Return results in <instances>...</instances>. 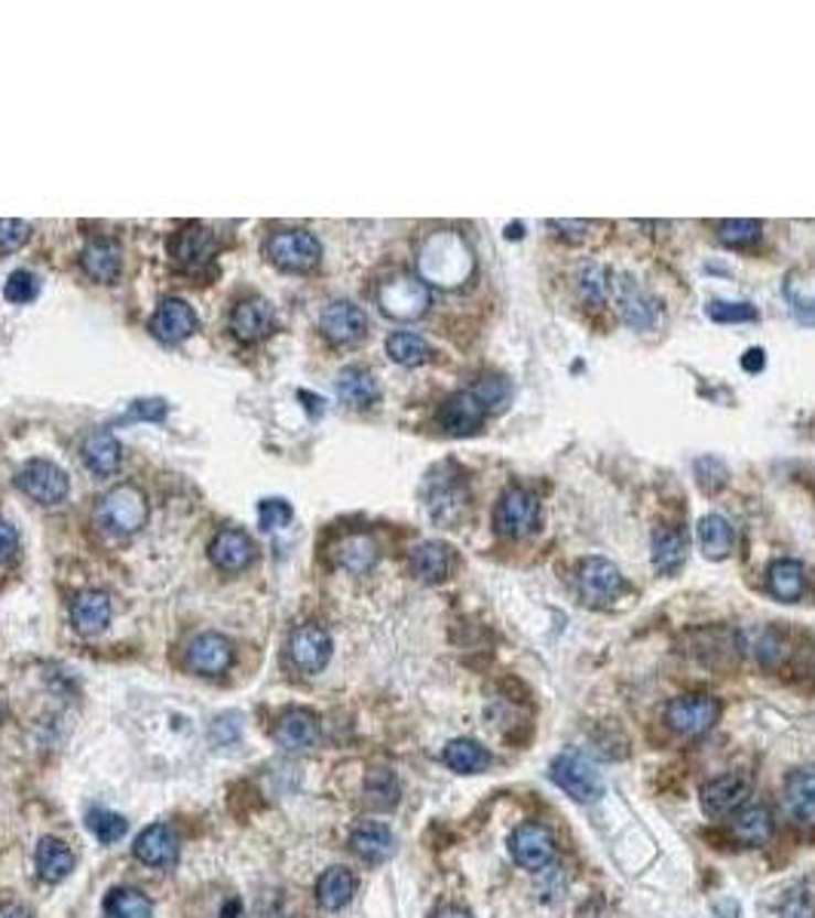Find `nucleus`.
Masks as SVG:
<instances>
[{"instance_id":"obj_29","label":"nucleus","mask_w":815,"mask_h":918,"mask_svg":"<svg viewBox=\"0 0 815 918\" xmlns=\"http://www.w3.org/2000/svg\"><path fill=\"white\" fill-rule=\"evenodd\" d=\"M334 392H337V398L344 401L346 408H356V411H362V408H372L374 401H377V396H380V389H377V380H374L372 370L365 368H344L341 374H337V380H334Z\"/></svg>"},{"instance_id":"obj_31","label":"nucleus","mask_w":815,"mask_h":918,"mask_svg":"<svg viewBox=\"0 0 815 918\" xmlns=\"http://www.w3.org/2000/svg\"><path fill=\"white\" fill-rule=\"evenodd\" d=\"M650 551H653V566L665 576H675L687 561V539L675 527H656L650 536Z\"/></svg>"},{"instance_id":"obj_12","label":"nucleus","mask_w":815,"mask_h":918,"mask_svg":"<svg viewBox=\"0 0 815 918\" xmlns=\"http://www.w3.org/2000/svg\"><path fill=\"white\" fill-rule=\"evenodd\" d=\"M613 294H616V310L620 318L635 331H650L659 322V303L650 298L647 291L637 285L632 276H616L613 279Z\"/></svg>"},{"instance_id":"obj_54","label":"nucleus","mask_w":815,"mask_h":918,"mask_svg":"<svg viewBox=\"0 0 815 918\" xmlns=\"http://www.w3.org/2000/svg\"><path fill=\"white\" fill-rule=\"evenodd\" d=\"M19 549V533H15L13 523L0 521V563H7Z\"/></svg>"},{"instance_id":"obj_4","label":"nucleus","mask_w":815,"mask_h":918,"mask_svg":"<svg viewBox=\"0 0 815 918\" xmlns=\"http://www.w3.org/2000/svg\"><path fill=\"white\" fill-rule=\"evenodd\" d=\"M429 301H432V298H429V285L420 276L396 273L377 285V303H380V310H384L389 318H399V322L420 318V315L429 310Z\"/></svg>"},{"instance_id":"obj_35","label":"nucleus","mask_w":815,"mask_h":918,"mask_svg":"<svg viewBox=\"0 0 815 918\" xmlns=\"http://www.w3.org/2000/svg\"><path fill=\"white\" fill-rule=\"evenodd\" d=\"M444 766L451 771H460V775H479L484 768L491 766V754L484 750L479 741L472 738H454L448 747L442 750Z\"/></svg>"},{"instance_id":"obj_46","label":"nucleus","mask_w":815,"mask_h":918,"mask_svg":"<svg viewBox=\"0 0 815 918\" xmlns=\"http://www.w3.org/2000/svg\"><path fill=\"white\" fill-rule=\"evenodd\" d=\"M708 318L718 325H742V322H758V310L751 303L739 301H711L708 303Z\"/></svg>"},{"instance_id":"obj_45","label":"nucleus","mask_w":815,"mask_h":918,"mask_svg":"<svg viewBox=\"0 0 815 918\" xmlns=\"http://www.w3.org/2000/svg\"><path fill=\"white\" fill-rule=\"evenodd\" d=\"M86 827H89V833H93L101 845H114V842H120V839L126 836V821L120 814H114V811H89Z\"/></svg>"},{"instance_id":"obj_14","label":"nucleus","mask_w":815,"mask_h":918,"mask_svg":"<svg viewBox=\"0 0 815 918\" xmlns=\"http://www.w3.org/2000/svg\"><path fill=\"white\" fill-rule=\"evenodd\" d=\"M319 328L322 334L329 337L337 346H346V343H356L365 337L368 331V315L362 306H356L353 301H332L322 315H319Z\"/></svg>"},{"instance_id":"obj_8","label":"nucleus","mask_w":815,"mask_h":918,"mask_svg":"<svg viewBox=\"0 0 815 918\" xmlns=\"http://www.w3.org/2000/svg\"><path fill=\"white\" fill-rule=\"evenodd\" d=\"M19 490L41 503V506H58L68 496V475L65 468H58L53 460H29L22 472L15 475Z\"/></svg>"},{"instance_id":"obj_42","label":"nucleus","mask_w":815,"mask_h":918,"mask_svg":"<svg viewBox=\"0 0 815 918\" xmlns=\"http://www.w3.org/2000/svg\"><path fill=\"white\" fill-rule=\"evenodd\" d=\"M760 236H763V224L754 218H732L718 224V239L727 248L754 246L760 242Z\"/></svg>"},{"instance_id":"obj_15","label":"nucleus","mask_w":815,"mask_h":918,"mask_svg":"<svg viewBox=\"0 0 815 918\" xmlns=\"http://www.w3.org/2000/svg\"><path fill=\"white\" fill-rule=\"evenodd\" d=\"M215 248H218L215 236L208 234L206 227L191 224V227H184V230L172 236V261L184 273H200V270H206L208 263H212Z\"/></svg>"},{"instance_id":"obj_60","label":"nucleus","mask_w":815,"mask_h":918,"mask_svg":"<svg viewBox=\"0 0 815 918\" xmlns=\"http://www.w3.org/2000/svg\"><path fill=\"white\" fill-rule=\"evenodd\" d=\"M439 918H472L470 912H463V909H444V912H439Z\"/></svg>"},{"instance_id":"obj_13","label":"nucleus","mask_w":815,"mask_h":918,"mask_svg":"<svg viewBox=\"0 0 815 918\" xmlns=\"http://www.w3.org/2000/svg\"><path fill=\"white\" fill-rule=\"evenodd\" d=\"M487 408L482 404V398L475 396L472 389H460L454 396H448L439 408V425L448 435H475L487 420Z\"/></svg>"},{"instance_id":"obj_10","label":"nucleus","mask_w":815,"mask_h":918,"mask_svg":"<svg viewBox=\"0 0 815 918\" xmlns=\"http://www.w3.org/2000/svg\"><path fill=\"white\" fill-rule=\"evenodd\" d=\"M332 637L329 630L319 625H301L291 630L289 637V665L304 677L319 673L329 661H332Z\"/></svg>"},{"instance_id":"obj_59","label":"nucleus","mask_w":815,"mask_h":918,"mask_svg":"<svg viewBox=\"0 0 815 918\" xmlns=\"http://www.w3.org/2000/svg\"><path fill=\"white\" fill-rule=\"evenodd\" d=\"M506 236H510V239H518V236H525V224H510V227H506Z\"/></svg>"},{"instance_id":"obj_27","label":"nucleus","mask_w":815,"mask_h":918,"mask_svg":"<svg viewBox=\"0 0 815 918\" xmlns=\"http://www.w3.org/2000/svg\"><path fill=\"white\" fill-rule=\"evenodd\" d=\"M81 267L96 282H114L124 270V248L114 239H93L81 255Z\"/></svg>"},{"instance_id":"obj_51","label":"nucleus","mask_w":815,"mask_h":918,"mask_svg":"<svg viewBox=\"0 0 815 918\" xmlns=\"http://www.w3.org/2000/svg\"><path fill=\"white\" fill-rule=\"evenodd\" d=\"M169 404L160 401V398H148V401H132L129 408V420H151V423H160L167 417Z\"/></svg>"},{"instance_id":"obj_37","label":"nucleus","mask_w":815,"mask_h":918,"mask_svg":"<svg viewBox=\"0 0 815 918\" xmlns=\"http://www.w3.org/2000/svg\"><path fill=\"white\" fill-rule=\"evenodd\" d=\"M732 833L746 845H766L773 836V818L763 806H746L732 821Z\"/></svg>"},{"instance_id":"obj_7","label":"nucleus","mask_w":815,"mask_h":918,"mask_svg":"<svg viewBox=\"0 0 815 918\" xmlns=\"http://www.w3.org/2000/svg\"><path fill=\"white\" fill-rule=\"evenodd\" d=\"M267 258L286 273H310L322 261V246L310 230H279L267 239Z\"/></svg>"},{"instance_id":"obj_52","label":"nucleus","mask_w":815,"mask_h":918,"mask_svg":"<svg viewBox=\"0 0 815 918\" xmlns=\"http://www.w3.org/2000/svg\"><path fill=\"white\" fill-rule=\"evenodd\" d=\"M787 294V303H791V315L801 322V325H809V328H815V298H803V294H797V291L785 289Z\"/></svg>"},{"instance_id":"obj_2","label":"nucleus","mask_w":815,"mask_h":918,"mask_svg":"<svg viewBox=\"0 0 815 918\" xmlns=\"http://www.w3.org/2000/svg\"><path fill=\"white\" fill-rule=\"evenodd\" d=\"M96 521L111 536L139 533L148 521V496L136 484H120L98 499Z\"/></svg>"},{"instance_id":"obj_26","label":"nucleus","mask_w":815,"mask_h":918,"mask_svg":"<svg viewBox=\"0 0 815 918\" xmlns=\"http://www.w3.org/2000/svg\"><path fill=\"white\" fill-rule=\"evenodd\" d=\"M350 849H353V854L362 857L365 864H384L389 854H393V849H396V839L389 833L387 823L365 821L353 830Z\"/></svg>"},{"instance_id":"obj_24","label":"nucleus","mask_w":815,"mask_h":918,"mask_svg":"<svg viewBox=\"0 0 815 918\" xmlns=\"http://www.w3.org/2000/svg\"><path fill=\"white\" fill-rule=\"evenodd\" d=\"M408 566H411V573H415L420 582H429V585L444 582V579L451 576V570H454V549L444 546V542H436V539L420 542V546H415V551H411Z\"/></svg>"},{"instance_id":"obj_21","label":"nucleus","mask_w":815,"mask_h":918,"mask_svg":"<svg viewBox=\"0 0 815 918\" xmlns=\"http://www.w3.org/2000/svg\"><path fill=\"white\" fill-rule=\"evenodd\" d=\"M179 836H175V830L167 827V823H153V827H148V830L136 839V845H132V851H136V857H139L141 864L153 866V870H167V866L175 864V861H179Z\"/></svg>"},{"instance_id":"obj_56","label":"nucleus","mask_w":815,"mask_h":918,"mask_svg":"<svg viewBox=\"0 0 815 918\" xmlns=\"http://www.w3.org/2000/svg\"><path fill=\"white\" fill-rule=\"evenodd\" d=\"M555 230H565L567 236H582L589 230V220H553Z\"/></svg>"},{"instance_id":"obj_48","label":"nucleus","mask_w":815,"mask_h":918,"mask_svg":"<svg viewBox=\"0 0 815 918\" xmlns=\"http://www.w3.org/2000/svg\"><path fill=\"white\" fill-rule=\"evenodd\" d=\"M37 291H41V282H37V276L29 273V270H15V273L7 279V285H3V294H7V301L10 303H31L37 298Z\"/></svg>"},{"instance_id":"obj_23","label":"nucleus","mask_w":815,"mask_h":918,"mask_svg":"<svg viewBox=\"0 0 815 918\" xmlns=\"http://www.w3.org/2000/svg\"><path fill=\"white\" fill-rule=\"evenodd\" d=\"M208 558L224 573H239L255 561V542L243 530H222L208 546Z\"/></svg>"},{"instance_id":"obj_50","label":"nucleus","mask_w":815,"mask_h":918,"mask_svg":"<svg viewBox=\"0 0 815 918\" xmlns=\"http://www.w3.org/2000/svg\"><path fill=\"white\" fill-rule=\"evenodd\" d=\"M258 518H261L264 530H282L291 523V506L286 499H264Z\"/></svg>"},{"instance_id":"obj_58","label":"nucleus","mask_w":815,"mask_h":918,"mask_svg":"<svg viewBox=\"0 0 815 918\" xmlns=\"http://www.w3.org/2000/svg\"><path fill=\"white\" fill-rule=\"evenodd\" d=\"M239 916H243V904H239V900H230V904L224 906L222 918H239Z\"/></svg>"},{"instance_id":"obj_1","label":"nucleus","mask_w":815,"mask_h":918,"mask_svg":"<svg viewBox=\"0 0 815 918\" xmlns=\"http://www.w3.org/2000/svg\"><path fill=\"white\" fill-rule=\"evenodd\" d=\"M420 279L432 285L454 289L460 282H467L472 273V251L467 239L454 230L429 236L420 248Z\"/></svg>"},{"instance_id":"obj_11","label":"nucleus","mask_w":815,"mask_h":918,"mask_svg":"<svg viewBox=\"0 0 815 918\" xmlns=\"http://www.w3.org/2000/svg\"><path fill=\"white\" fill-rule=\"evenodd\" d=\"M577 585L586 604L608 606L622 594L620 566L608 558H586L577 570Z\"/></svg>"},{"instance_id":"obj_19","label":"nucleus","mask_w":815,"mask_h":918,"mask_svg":"<svg viewBox=\"0 0 815 918\" xmlns=\"http://www.w3.org/2000/svg\"><path fill=\"white\" fill-rule=\"evenodd\" d=\"M196 328H200V318H196L194 306L181 301V298H167L157 306V313L151 318L153 337L163 343L187 341Z\"/></svg>"},{"instance_id":"obj_28","label":"nucleus","mask_w":815,"mask_h":918,"mask_svg":"<svg viewBox=\"0 0 815 918\" xmlns=\"http://www.w3.org/2000/svg\"><path fill=\"white\" fill-rule=\"evenodd\" d=\"M785 809L794 821L815 823V766L797 768L785 784Z\"/></svg>"},{"instance_id":"obj_16","label":"nucleus","mask_w":815,"mask_h":918,"mask_svg":"<svg viewBox=\"0 0 815 918\" xmlns=\"http://www.w3.org/2000/svg\"><path fill=\"white\" fill-rule=\"evenodd\" d=\"M512 857L525 870H546L555 861V839L539 823H522L510 839Z\"/></svg>"},{"instance_id":"obj_9","label":"nucleus","mask_w":815,"mask_h":918,"mask_svg":"<svg viewBox=\"0 0 815 918\" xmlns=\"http://www.w3.org/2000/svg\"><path fill=\"white\" fill-rule=\"evenodd\" d=\"M718 701L711 695H680L665 708V723L684 738H699L718 723Z\"/></svg>"},{"instance_id":"obj_57","label":"nucleus","mask_w":815,"mask_h":918,"mask_svg":"<svg viewBox=\"0 0 815 918\" xmlns=\"http://www.w3.org/2000/svg\"><path fill=\"white\" fill-rule=\"evenodd\" d=\"M0 918H31V912L25 909V906L7 904V906H0Z\"/></svg>"},{"instance_id":"obj_40","label":"nucleus","mask_w":815,"mask_h":918,"mask_svg":"<svg viewBox=\"0 0 815 918\" xmlns=\"http://www.w3.org/2000/svg\"><path fill=\"white\" fill-rule=\"evenodd\" d=\"M399 793L401 787L389 768H372V771L365 775V802H368L372 809H393V806L399 802Z\"/></svg>"},{"instance_id":"obj_34","label":"nucleus","mask_w":815,"mask_h":918,"mask_svg":"<svg viewBox=\"0 0 815 918\" xmlns=\"http://www.w3.org/2000/svg\"><path fill=\"white\" fill-rule=\"evenodd\" d=\"M34 861H37V873H41L43 882H62V878H68L71 870H74V854H71L68 845L56 836L41 839Z\"/></svg>"},{"instance_id":"obj_38","label":"nucleus","mask_w":815,"mask_h":918,"mask_svg":"<svg viewBox=\"0 0 815 918\" xmlns=\"http://www.w3.org/2000/svg\"><path fill=\"white\" fill-rule=\"evenodd\" d=\"M387 356L396 361V365H405V368H417V365H423L429 356H432V349H429V343L420 337V334H415V331H393L387 337Z\"/></svg>"},{"instance_id":"obj_41","label":"nucleus","mask_w":815,"mask_h":918,"mask_svg":"<svg viewBox=\"0 0 815 918\" xmlns=\"http://www.w3.org/2000/svg\"><path fill=\"white\" fill-rule=\"evenodd\" d=\"M151 900L139 888H114L105 897V918H151Z\"/></svg>"},{"instance_id":"obj_53","label":"nucleus","mask_w":815,"mask_h":918,"mask_svg":"<svg viewBox=\"0 0 815 918\" xmlns=\"http://www.w3.org/2000/svg\"><path fill=\"white\" fill-rule=\"evenodd\" d=\"M779 918H815V909L813 904H809V897L803 892L791 894L785 900V906H782V912H779Z\"/></svg>"},{"instance_id":"obj_47","label":"nucleus","mask_w":815,"mask_h":918,"mask_svg":"<svg viewBox=\"0 0 815 918\" xmlns=\"http://www.w3.org/2000/svg\"><path fill=\"white\" fill-rule=\"evenodd\" d=\"M470 389L482 398V404L491 413L503 411L512 401V386L510 380H503V377H482V380L475 386H470Z\"/></svg>"},{"instance_id":"obj_22","label":"nucleus","mask_w":815,"mask_h":918,"mask_svg":"<svg viewBox=\"0 0 815 918\" xmlns=\"http://www.w3.org/2000/svg\"><path fill=\"white\" fill-rule=\"evenodd\" d=\"M274 738H277L279 747H286V750H291V754H301V750L317 747V741H319L317 713L304 711V708L286 711L282 716H279L277 728H274Z\"/></svg>"},{"instance_id":"obj_30","label":"nucleus","mask_w":815,"mask_h":918,"mask_svg":"<svg viewBox=\"0 0 815 918\" xmlns=\"http://www.w3.org/2000/svg\"><path fill=\"white\" fill-rule=\"evenodd\" d=\"M81 456H84V466L93 472V475H114L120 468V460H124V447L120 441L114 439L111 432H89L84 439V447H81Z\"/></svg>"},{"instance_id":"obj_5","label":"nucleus","mask_w":815,"mask_h":918,"mask_svg":"<svg viewBox=\"0 0 815 918\" xmlns=\"http://www.w3.org/2000/svg\"><path fill=\"white\" fill-rule=\"evenodd\" d=\"M494 530L506 539H525L539 530V499L525 487H506L494 508Z\"/></svg>"},{"instance_id":"obj_25","label":"nucleus","mask_w":815,"mask_h":918,"mask_svg":"<svg viewBox=\"0 0 815 918\" xmlns=\"http://www.w3.org/2000/svg\"><path fill=\"white\" fill-rule=\"evenodd\" d=\"M71 618L84 637H96L111 622V597L105 591H81L71 604Z\"/></svg>"},{"instance_id":"obj_17","label":"nucleus","mask_w":815,"mask_h":918,"mask_svg":"<svg viewBox=\"0 0 815 918\" xmlns=\"http://www.w3.org/2000/svg\"><path fill=\"white\" fill-rule=\"evenodd\" d=\"M751 793V781H748L742 771H727L720 778H711L699 790V799H703L705 814L711 818H720V814H730V811L742 809V802Z\"/></svg>"},{"instance_id":"obj_43","label":"nucleus","mask_w":815,"mask_h":918,"mask_svg":"<svg viewBox=\"0 0 815 918\" xmlns=\"http://www.w3.org/2000/svg\"><path fill=\"white\" fill-rule=\"evenodd\" d=\"M577 289H580V298L589 303V306H604V301L610 298V289H613V282H610V273L601 263H589V267H582Z\"/></svg>"},{"instance_id":"obj_36","label":"nucleus","mask_w":815,"mask_h":918,"mask_svg":"<svg viewBox=\"0 0 815 918\" xmlns=\"http://www.w3.org/2000/svg\"><path fill=\"white\" fill-rule=\"evenodd\" d=\"M377 558H380L377 542L365 533L346 536V539H341V546H337V563L344 566L346 573H356V576L368 573L374 563H377Z\"/></svg>"},{"instance_id":"obj_55","label":"nucleus","mask_w":815,"mask_h":918,"mask_svg":"<svg viewBox=\"0 0 815 918\" xmlns=\"http://www.w3.org/2000/svg\"><path fill=\"white\" fill-rule=\"evenodd\" d=\"M739 365H742V370H748V374H760V370L766 368V353H763L760 346H751L748 353H742Z\"/></svg>"},{"instance_id":"obj_18","label":"nucleus","mask_w":815,"mask_h":918,"mask_svg":"<svg viewBox=\"0 0 815 918\" xmlns=\"http://www.w3.org/2000/svg\"><path fill=\"white\" fill-rule=\"evenodd\" d=\"M277 328V313L267 298H246L234 306L230 313V331L243 343H258L270 337Z\"/></svg>"},{"instance_id":"obj_44","label":"nucleus","mask_w":815,"mask_h":918,"mask_svg":"<svg viewBox=\"0 0 815 918\" xmlns=\"http://www.w3.org/2000/svg\"><path fill=\"white\" fill-rule=\"evenodd\" d=\"M693 468H696V480H699V487H703L705 494H718L720 487L730 480V468H727V463H723L720 456H715V453L699 456V460L693 463Z\"/></svg>"},{"instance_id":"obj_39","label":"nucleus","mask_w":815,"mask_h":918,"mask_svg":"<svg viewBox=\"0 0 815 918\" xmlns=\"http://www.w3.org/2000/svg\"><path fill=\"white\" fill-rule=\"evenodd\" d=\"M732 523L723 518V515H705L699 521V542H703L705 558L711 561H720L727 558L732 551Z\"/></svg>"},{"instance_id":"obj_20","label":"nucleus","mask_w":815,"mask_h":918,"mask_svg":"<svg viewBox=\"0 0 815 918\" xmlns=\"http://www.w3.org/2000/svg\"><path fill=\"white\" fill-rule=\"evenodd\" d=\"M187 665L203 677H218L234 665V644L224 634L206 630L187 646Z\"/></svg>"},{"instance_id":"obj_61","label":"nucleus","mask_w":815,"mask_h":918,"mask_svg":"<svg viewBox=\"0 0 815 918\" xmlns=\"http://www.w3.org/2000/svg\"><path fill=\"white\" fill-rule=\"evenodd\" d=\"M0 723H3V708H0Z\"/></svg>"},{"instance_id":"obj_33","label":"nucleus","mask_w":815,"mask_h":918,"mask_svg":"<svg viewBox=\"0 0 815 918\" xmlns=\"http://www.w3.org/2000/svg\"><path fill=\"white\" fill-rule=\"evenodd\" d=\"M766 585H770V594H773L775 601H782V604H794V601L803 594V588H806V573H803L801 561L779 558V561L770 563Z\"/></svg>"},{"instance_id":"obj_6","label":"nucleus","mask_w":815,"mask_h":918,"mask_svg":"<svg viewBox=\"0 0 815 918\" xmlns=\"http://www.w3.org/2000/svg\"><path fill=\"white\" fill-rule=\"evenodd\" d=\"M549 778L555 781V787H561L577 802H594L598 796L604 793V781H601L598 768L577 750L555 756L553 766H549Z\"/></svg>"},{"instance_id":"obj_3","label":"nucleus","mask_w":815,"mask_h":918,"mask_svg":"<svg viewBox=\"0 0 815 918\" xmlns=\"http://www.w3.org/2000/svg\"><path fill=\"white\" fill-rule=\"evenodd\" d=\"M427 508L432 521L454 523L467 515L470 508V487L467 475L457 472V466H439L427 480Z\"/></svg>"},{"instance_id":"obj_49","label":"nucleus","mask_w":815,"mask_h":918,"mask_svg":"<svg viewBox=\"0 0 815 918\" xmlns=\"http://www.w3.org/2000/svg\"><path fill=\"white\" fill-rule=\"evenodd\" d=\"M31 224L15 218H0V255H10L15 248H22L29 242Z\"/></svg>"},{"instance_id":"obj_32","label":"nucleus","mask_w":815,"mask_h":918,"mask_svg":"<svg viewBox=\"0 0 815 918\" xmlns=\"http://www.w3.org/2000/svg\"><path fill=\"white\" fill-rule=\"evenodd\" d=\"M353 894H356V876L350 870H344V866H332V870H325L319 876L317 900L322 909L337 912V909H344L353 900Z\"/></svg>"}]
</instances>
